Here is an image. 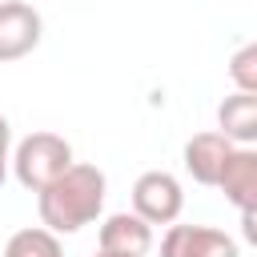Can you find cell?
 I'll use <instances>...</instances> for the list:
<instances>
[{
    "instance_id": "8992f818",
    "label": "cell",
    "mask_w": 257,
    "mask_h": 257,
    "mask_svg": "<svg viewBox=\"0 0 257 257\" xmlns=\"http://www.w3.org/2000/svg\"><path fill=\"white\" fill-rule=\"evenodd\" d=\"M233 149H237V145H233V141H225L217 128L197 133V137H189V141H185V153H181L185 173H189L197 185L217 189V181H221V173H225V165H229Z\"/></svg>"
},
{
    "instance_id": "9c48e42d",
    "label": "cell",
    "mask_w": 257,
    "mask_h": 257,
    "mask_svg": "<svg viewBox=\"0 0 257 257\" xmlns=\"http://www.w3.org/2000/svg\"><path fill=\"white\" fill-rule=\"evenodd\" d=\"M217 133L237 149L257 145V92H233L217 104Z\"/></svg>"
},
{
    "instance_id": "5bb4252c",
    "label": "cell",
    "mask_w": 257,
    "mask_h": 257,
    "mask_svg": "<svg viewBox=\"0 0 257 257\" xmlns=\"http://www.w3.org/2000/svg\"><path fill=\"white\" fill-rule=\"evenodd\" d=\"M92 257H120V253H104V249H96V253H92Z\"/></svg>"
},
{
    "instance_id": "8fae6325",
    "label": "cell",
    "mask_w": 257,
    "mask_h": 257,
    "mask_svg": "<svg viewBox=\"0 0 257 257\" xmlns=\"http://www.w3.org/2000/svg\"><path fill=\"white\" fill-rule=\"evenodd\" d=\"M229 80L237 84V92H257V40L241 44L229 56Z\"/></svg>"
},
{
    "instance_id": "6da1fadb",
    "label": "cell",
    "mask_w": 257,
    "mask_h": 257,
    "mask_svg": "<svg viewBox=\"0 0 257 257\" xmlns=\"http://www.w3.org/2000/svg\"><path fill=\"white\" fill-rule=\"evenodd\" d=\"M104 197H108V181L96 165L72 161L44 193H36V209H40V225L52 229L56 237L64 233H80L84 225H92L104 213Z\"/></svg>"
},
{
    "instance_id": "3957f363",
    "label": "cell",
    "mask_w": 257,
    "mask_h": 257,
    "mask_svg": "<svg viewBox=\"0 0 257 257\" xmlns=\"http://www.w3.org/2000/svg\"><path fill=\"white\" fill-rule=\"evenodd\" d=\"M185 209V189L173 173L165 169H149L137 177L133 185V213L145 217L149 225H173Z\"/></svg>"
},
{
    "instance_id": "7a4b0ae2",
    "label": "cell",
    "mask_w": 257,
    "mask_h": 257,
    "mask_svg": "<svg viewBox=\"0 0 257 257\" xmlns=\"http://www.w3.org/2000/svg\"><path fill=\"white\" fill-rule=\"evenodd\" d=\"M72 165V145L60 133H28L12 149V173L28 193H44Z\"/></svg>"
},
{
    "instance_id": "52a82bcc",
    "label": "cell",
    "mask_w": 257,
    "mask_h": 257,
    "mask_svg": "<svg viewBox=\"0 0 257 257\" xmlns=\"http://www.w3.org/2000/svg\"><path fill=\"white\" fill-rule=\"evenodd\" d=\"M96 249L120 253V257H145L153 249V225L145 217H137V213H112V217L100 221Z\"/></svg>"
},
{
    "instance_id": "7c38bea8",
    "label": "cell",
    "mask_w": 257,
    "mask_h": 257,
    "mask_svg": "<svg viewBox=\"0 0 257 257\" xmlns=\"http://www.w3.org/2000/svg\"><path fill=\"white\" fill-rule=\"evenodd\" d=\"M8 165H12V124H8V116L0 112V185H4V177H8Z\"/></svg>"
},
{
    "instance_id": "4fadbf2b",
    "label": "cell",
    "mask_w": 257,
    "mask_h": 257,
    "mask_svg": "<svg viewBox=\"0 0 257 257\" xmlns=\"http://www.w3.org/2000/svg\"><path fill=\"white\" fill-rule=\"evenodd\" d=\"M241 237L257 249V209H245V213H241Z\"/></svg>"
},
{
    "instance_id": "30bf717a",
    "label": "cell",
    "mask_w": 257,
    "mask_h": 257,
    "mask_svg": "<svg viewBox=\"0 0 257 257\" xmlns=\"http://www.w3.org/2000/svg\"><path fill=\"white\" fill-rule=\"evenodd\" d=\"M4 257H64L60 249V237L44 225H28V229H16L4 245Z\"/></svg>"
},
{
    "instance_id": "277c9868",
    "label": "cell",
    "mask_w": 257,
    "mask_h": 257,
    "mask_svg": "<svg viewBox=\"0 0 257 257\" xmlns=\"http://www.w3.org/2000/svg\"><path fill=\"white\" fill-rule=\"evenodd\" d=\"M40 36H44V20L32 4L0 0V64L24 60L28 52H36Z\"/></svg>"
},
{
    "instance_id": "5b68a950",
    "label": "cell",
    "mask_w": 257,
    "mask_h": 257,
    "mask_svg": "<svg viewBox=\"0 0 257 257\" xmlns=\"http://www.w3.org/2000/svg\"><path fill=\"white\" fill-rule=\"evenodd\" d=\"M161 257H241L237 241L213 225H169L161 237Z\"/></svg>"
},
{
    "instance_id": "ba28073f",
    "label": "cell",
    "mask_w": 257,
    "mask_h": 257,
    "mask_svg": "<svg viewBox=\"0 0 257 257\" xmlns=\"http://www.w3.org/2000/svg\"><path fill=\"white\" fill-rule=\"evenodd\" d=\"M217 189L225 193L229 205H237L241 213L245 209H257V145H245V149H233Z\"/></svg>"
}]
</instances>
